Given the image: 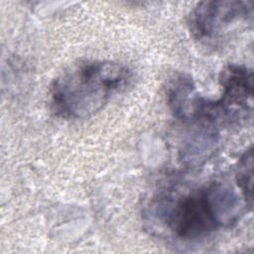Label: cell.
Segmentation results:
<instances>
[{"mask_svg": "<svg viewBox=\"0 0 254 254\" xmlns=\"http://www.w3.org/2000/svg\"><path fill=\"white\" fill-rule=\"evenodd\" d=\"M130 69L111 61H82L59 74L51 85L53 111L62 118L92 116L131 80Z\"/></svg>", "mask_w": 254, "mask_h": 254, "instance_id": "obj_1", "label": "cell"}, {"mask_svg": "<svg viewBox=\"0 0 254 254\" xmlns=\"http://www.w3.org/2000/svg\"><path fill=\"white\" fill-rule=\"evenodd\" d=\"M151 209L153 215L181 240H198L221 228L206 186L177 198H158Z\"/></svg>", "mask_w": 254, "mask_h": 254, "instance_id": "obj_2", "label": "cell"}, {"mask_svg": "<svg viewBox=\"0 0 254 254\" xmlns=\"http://www.w3.org/2000/svg\"><path fill=\"white\" fill-rule=\"evenodd\" d=\"M253 1L211 0L196 5L190 15V31L199 41L212 40L240 22H252Z\"/></svg>", "mask_w": 254, "mask_h": 254, "instance_id": "obj_3", "label": "cell"}, {"mask_svg": "<svg viewBox=\"0 0 254 254\" xmlns=\"http://www.w3.org/2000/svg\"><path fill=\"white\" fill-rule=\"evenodd\" d=\"M221 96L211 100L218 123L238 120L252 112L253 71L241 65L230 64L220 72Z\"/></svg>", "mask_w": 254, "mask_h": 254, "instance_id": "obj_4", "label": "cell"}, {"mask_svg": "<svg viewBox=\"0 0 254 254\" xmlns=\"http://www.w3.org/2000/svg\"><path fill=\"white\" fill-rule=\"evenodd\" d=\"M189 122L190 126L180 144L179 157L186 167L197 168L215 152L219 134L217 125L211 121L195 119Z\"/></svg>", "mask_w": 254, "mask_h": 254, "instance_id": "obj_5", "label": "cell"}, {"mask_svg": "<svg viewBox=\"0 0 254 254\" xmlns=\"http://www.w3.org/2000/svg\"><path fill=\"white\" fill-rule=\"evenodd\" d=\"M166 95L174 115L186 121L194 116L201 99L191 76L188 73H179L174 76L167 85Z\"/></svg>", "mask_w": 254, "mask_h": 254, "instance_id": "obj_6", "label": "cell"}, {"mask_svg": "<svg viewBox=\"0 0 254 254\" xmlns=\"http://www.w3.org/2000/svg\"><path fill=\"white\" fill-rule=\"evenodd\" d=\"M236 183L245 203L252 206V186H253V150L250 147L244 152L238 161L236 170Z\"/></svg>", "mask_w": 254, "mask_h": 254, "instance_id": "obj_7", "label": "cell"}]
</instances>
